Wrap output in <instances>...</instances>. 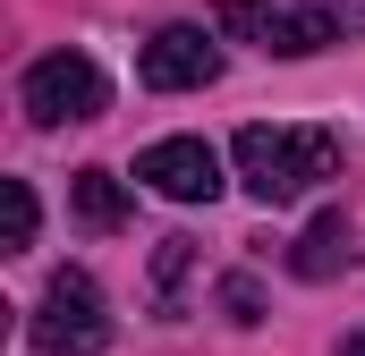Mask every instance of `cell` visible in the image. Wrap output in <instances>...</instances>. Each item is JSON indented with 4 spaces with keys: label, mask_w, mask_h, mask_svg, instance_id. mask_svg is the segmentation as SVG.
I'll return each instance as SVG.
<instances>
[{
    "label": "cell",
    "mask_w": 365,
    "mask_h": 356,
    "mask_svg": "<svg viewBox=\"0 0 365 356\" xmlns=\"http://www.w3.org/2000/svg\"><path fill=\"white\" fill-rule=\"evenodd\" d=\"M26 340L43 356H102L110 348V305H102V288H93L86 271H51V288H43V305H34Z\"/></svg>",
    "instance_id": "3957f363"
},
{
    "label": "cell",
    "mask_w": 365,
    "mask_h": 356,
    "mask_svg": "<svg viewBox=\"0 0 365 356\" xmlns=\"http://www.w3.org/2000/svg\"><path fill=\"white\" fill-rule=\"evenodd\" d=\"M212 26L255 43V51H272V60H314V51L340 43V9L331 0H314V9L306 0H221Z\"/></svg>",
    "instance_id": "7a4b0ae2"
},
{
    "label": "cell",
    "mask_w": 365,
    "mask_h": 356,
    "mask_svg": "<svg viewBox=\"0 0 365 356\" xmlns=\"http://www.w3.org/2000/svg\"><path fill=\"white\" fill-rule=\"evenodd\" d=\"M195 263V238H162V305H179V271Z\"/></svg>",
    "instance_id": "30bf717a"
},
{
    "label": "cell",
    "mask_w": 365,
    "mask_h": 356,
    "mask_svg": "<svg viewBox=\"0 0 365 356\" xmlns=\"http://www.w3.org/2000/svg\"><path fill=\"white\" fill-rule=\"evenodd\" d=\"M136 77L153 93H195L221 77V43L204 34V26H162L153 43H145V60H136Z\"/></svg>",
    "instance_id": "8992f818"
},
{
    "label": "cell",
    "mask_w": 365,
    "mask_h": 356,
    "mask_svg": "<svg viewBox=\"0 0 365 356\" xmlns=\"http://www.w3.org/2000/svg\"><path fill=\"white\" fill-rule=\"evenodd\" d=\"M221 305H230V323H264V297H255V280H230V288H221Z\"/></svg>",
    "instance_id": "8fae6325"
},
{
    "label": "cell",
    "mask_w": 365,
    "mask_h": 356,
    "mask_svg": "<svg viewBox=\"0 0 365 356\" xmlns=\"http://www.w3.org/2000/svg\"><path fill=\"white\" fill-rule=\"evenodd\" d=\"M340 9V26H365V0H331Z\"/></svg>",
    "instance_id": "7c38bea8"
},
{
    "label": "cell",
    "mask_w": 365,
    "mask_h": 356,
    "mask_svg": "<svg viewBox=\"0 0 365 356\" xmlns=\"http://www.w3.org/2000/svg\"><path fill=\"white\" fill-rule=\"evenodd\" d=\"M68 204H77L86 229H119V221H128V195H119L110 170H77V178H68Z\"/></svg>",
    "instance_id": "ba28073f"
},
{
    "label": "cell",
    "mask_w": 365,
    "mask_h": 356,
    "mask_svg": "<svg viewBox=\"0 0 365 356\" xmlns=\"http://www.w3.org/2000/svg\"><path fill=\"white\" fill-rule=\"evenodd\" d=\"M136 178L153 195H170V204H212L221 195V153L204 136H162V145L136 153Z\"/></svg>",
    "instance_id": "5b68a950"
},
{
    "label": "cell",
    "mask_w": 365,
    "mask_h": 356,
    "mask_svg": "<svg viewBox=\"0 0 365 356\" xmlns=\"http://www.w3.org/2000/svg\"><path fill=\"white\" fill-rule=\"evenodd\" d=\"M0 246H34V187L0 178Z\"/></svg>",
    "instance_id": "9c48e42d"
},
{
    "label": "cell",
    "mask_w": 365,
    "mask_h": 356,
    "mask_svg": "<svg viewBox=\"0 0 365 356\" xmlns=\"http://www.w3.org/2000/svg\"><path fill=\"white\" fill-rule=\"evenodd\" d=\"M340 356H365V331H357V340H349V348H340Z\"/></svg>",
    "instance_id": "4fadbf2b"
},
{
    "label": "cell",
    "mask_w": 365,
    "mask_h": 356,
    "mask_svg": "<svg viewBox=\"0 0 365 356\" xmlns=\"http://www.w3.org/2000/svg\"><path fill=\"white\" fill-rule=\"evenodd\" d=\"M17 93H26V119H34V127H68V119H102L110 77L93 68L86 51H43Z\"/></svg>",
    "instance_id": "277c9868"
},
{
    "label": "cell",
    "mask_w": 365,
    "mask_h": 356,
    "mask_svg": "<svg viewBox=\"0 0 365 356\" xmlns=\"http://www.w3.org/2000/svg\"><path fill=\"white\" fill-rule=\"evenodd\" d=\"M238 178L255 204H297L306 187L340 170V136L331 127H238Z\"/></svg>",
    "instance_id": "6da1fadb"
},
{
    "label": "cell",
    "mask_w": 365,
    "mask_h": 356,
    "mask_svg": "<svg viewBox=\"0 0 365 356\" xmlns=\"http://www.w3.org/2000/svg\"><path fill=\"white\" fill-rule=\"evenodd\" d=\"M289 271H297V280H331V271H349V221H340V212L306 221V238L289 246Z\"/></svg>",
    "instance_id": "52a82bcc"
}]
</instances>
